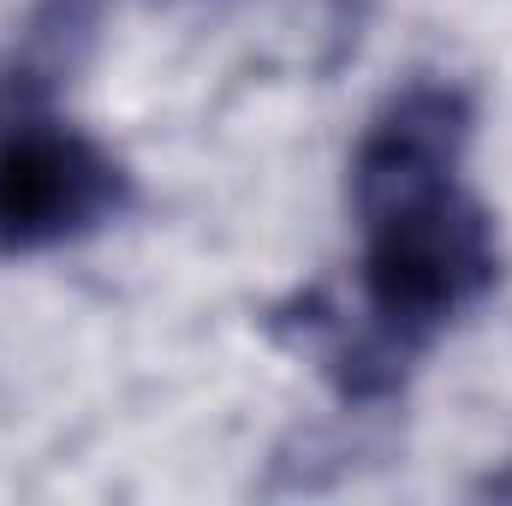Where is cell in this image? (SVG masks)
<instances>
[{
    "label": "cell",
    "instance_id": "cell-2",
    "mask_svg": "<svg viewBox=\"0 0 512 506\" xmlns=\"http://www.w3.org/2000/svg\"><path fill=\"white\" fill-rule=\"evenodd\" d=\"M126 167L78 126L6 120L0 126V251H54L126 209Z\"/></svg>",
    "mask_w": 512,
    "mask_h": 506
},
{
    "label": "cell",
    "instance_id": "cell-1",
    "mask_svg": "<svg viewBox=\"0 0 512 506\" xmlns=\"http://www.w3.org/2000/svg\"><path fill=\"white\" fill-rule=\"evenodd\" d=\"M471 102L453 84H405L387 96L352 155V215L364 233V310L376 340L417 352L495 286V221L465 191Z\"/></svg>",
    "mask_w": 512,
    "mask_h": 506
}]
</instances>
